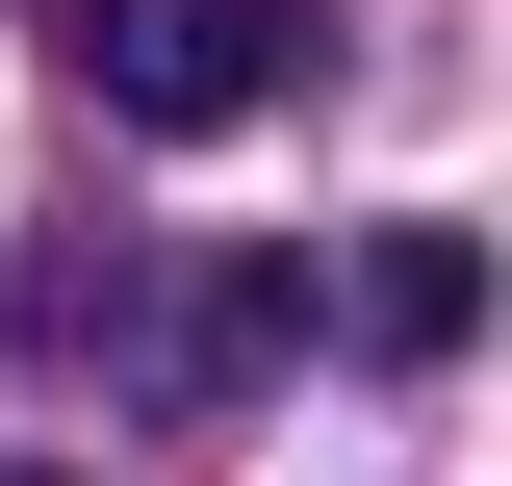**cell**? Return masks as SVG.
Masks as SVG:
<instances>
[{
	"label": "cell",
	"instance_id": "1",
	"mask_svg": "<svg viewBox=\"0 0 512 486\" xmlns=\"http://www.w3.org/2000/svg\"><path fill=\"white\" fill-rule=\"evenodd\" d=\"M52 52L103 128H154V154H205V128H256L282 77H308V0H52Z\"/></svg>",
	"mask_w": 512,
	"mask_h": 486
},
{
	"label": "cell",
	"instance_id": "2",
	"mask_svg": "<svg viewBox=\"0 0 512 486\" xmlns=\"http://www.w3.org/2000/svg\"><path fill=\"white\" fill-rule=\"evenodd\" d=\"M333 333H359V359H461V333H487V231H436V205H384V231L333 256Z\"/></svg>",
	"mask_w": 512,
	"mask_h": 486
},
{
	"label": "cell",
	"instance_id": "3",
	"mask_svg": "<svg viewBox=\"0 0 512 486\" xmlns=\"http://www.w3.org/2000/svg\"><path fill=\"white\" fill-rule=\"evenodd\" d=\"M0 486H26V461H0Z\"/></svg>",
	"mask_w": 512,
	"mask_h": 486
}]
</instances>
